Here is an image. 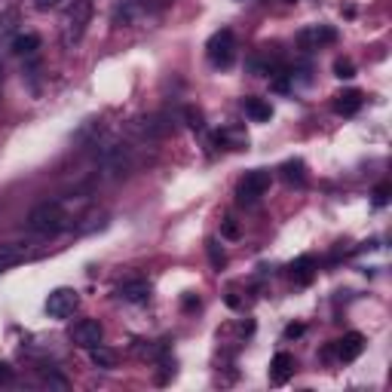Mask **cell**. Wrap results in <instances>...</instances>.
I'll return each instance as SVG.
<instances>
[{"instance_id": "2", "label": "cell", "mask_w": 392, "mask_h": 392, "mask_svg": "<svg viewBox=\"0 0 392 392\" xmlns=\"http://www.w3.org/2000/svg\"><path fill=\"white\" fill-rule=\"evenodd\" d=\"M28 227L34 230V233H40V236H52V233H58V230L65 227V212H61L58 203H40V205L31 209Z\"/></svg>"}, {"instance_id": "10", "label": "cell", "mask_w": 392, "mask_h": 392, "mask_svg": "<svg viewBox=\"0 0 392 392\" xmlns=\"http://www.w3.org/2000/svg\"><path fill=\"white\" fill-rule=\"evenodd\" d=\"M359 107H362V92L359 89H347V92H340V95L334 98V111L343 113V117L359 113Z\"/></svg>"}, {"instance_id": "23", "label": "cell", "mask_w": 392, "mask_h": 392, "mask_svg": "<svg viewBox=\"0 0 392 392\" xmlns=\"http://www.w3.org/2000/svg\"><path fill=\"white\" fill-rule=\"evenodd\" d=\"M224 233L230 236V240H233V236H240V230H236V224H233V218H227V221H224Z\"/></svg>"}, {"instance_id": "15", "label": "cell", "mask_w": 392, "mask_h": 392, "mask_svg": "<svg viewBox=\"0 0 392 392\" xmlns=\"http://www.w3.org/2000/svg\"><path fill=\"white\" fill-rule=\"evenodd\" d=\"M245 113H249L255 123H267L273 117V107L267 102H260V98H245Z\"/></svg>"}, {"instance_id": "12", "label": "cell", "mask_w": 392, "mask_h": 392, "mask_svg": "<svg viewBox=\"0 0 392 392\" xmlns=\"http://www.w3.org/2000/svg\"><path fill=\"white\" fill-rule=\"evenodd\" d=\"M120 297L123 301H129V304H144L150 297V285L144 279H132V282H126V285L120 288Z\"/></svg>"}, {"instance_id": "11", "label": "cell", "mask_w": 392, "mask_h": 392, "mask_svg": "<svg viewBox=\"0 0 392 392\" xmlns=\"http://www.w3.org/2000/svg\"><path fill=\"white\" fill-rule=\"evenodd\" d=\"M10 49L19 58H31V56H37V49H40V37H37V34H15L13 43H10Z\"/></svg>"}, {"instance_id": "16", "label": "cell", "mask_w": 392, "mask_h": 392, "mask_svg": "<svg viewBox=\"0 0 392 392\" xmlns=\"http://www.w3.org/2000/svg\"><path fill=\"white\" fill-rule=\"evenodd\" d=\"M15 22H19V13L15 10H6L3 15H0V46H10L13 37H15Z\"/></svg>"}, {"instance_id": "20", "label": "cell", "mask_w": 392, "mask_h": 392, "mask_svg": "<svg viewBox=\"0 0 392 392\" xmlns=\"http://www.w3.org/2000/svg\"><path fill=\"white\" fill-rule=\"evenodd\" d=\"M184 117H187V126H190V129H203V126H205V123H203V113L194 111V107H187V111H184Z\"/></svg>"}, {"instance_id": "6", "label": "cell", "mask_w": 392, "mask_h": 392, "mask_svg": "<svg viewBox=\"0 0 392 392\" xmlns=\"http://www.w3.org/2000/svg\"><path fill=\"white\" fill-rule=\"evenodd\" d=\"M77 306H80V295H77L74 288H56V291H49V297H46V313H49L52 319L74 316Z\"/></svg>"}, {"instance_id": "13", "label": "cell", "mask_w": 392, "mask_h": 392, "mask_svg": "<svg viewBox=\"0 0 392 392\" xmlns=\"http://www.w3.org/2000/svg\"><path fill=\"white\" fill-rule=\"evenodd\" d=\"M313 273H316V260L310 255L297 258L295 264H291V279L297 282V285H306V282H313Z\"/></svg>"}, {"instance_id": "26", "label": "cell", "mask_w": 392, "mask_h": 392, "mask_svg": "<svg viewBox=\"0 0 392 392\" xmlns=\"http://www.w3.org/2000/svg\"><path fill=\"white\" fill-rule=\"evenodd\" d=\"M34 3H37V10H49V6H56L58 0H34Z\"/></svg>"}, {"instance_id": "17", "label": "cell", "mask_w": 392, "mask_h": 392, "mask_svg": "<svg viewBox=\"0 0 392 392\" xmlns=\"http://www.w3.org/2000/svg\"><path fill=\"white\" fill-rule=\"evenodd\" d=\"M89 359H92V365H95V368H113V365H117V356H113L107 347H102V343L89 350Z\"/></svg>"}, {"instance_id": "9", "label": "cell", "mask_w": 392, "mask_h": 392, "mask_svg": "<svg viewBox=\"0 0 392 392\" xmlns=\"http://www.w3.org/2000/svg\"><path fill=\"white\" fill-rule=\"evenodd\" d=\"M291 374H295V356H288V352H279V356L273 359V365H270V383L282 386V383H288Z\"/></svg>"}, {"instance_id": "14", "label": "cell", "mask_w": 392, "mask_h": 392, "mask_svg": "<svg viewBox=\"0 0 392 392\" xmlns=\"http://www.w3.org/2000/svg\"><path fill=\"white\" fill-rule=\"evenodd\" d=\"M25 255H28V249H25V245H19V242L0 245V273H3L6 267L19 264V260H25Z\"/></svg>"}, {"instance_id": "25", "label": "cell", "mask_w": 392, "mask_h": 392, "mask_svg": "<svg viewBox=\"0 0 392 392\" xmlns=\"http://www.w3.org/2000/svg\"><path fill=\"white\" fill-rule=\"evenodd\" d=\"M304 334V325H288V331H285V337H301Z\"/></svg>"}, {"instance_id": "3", "label": "cell", "mask_w": 392, "mask_h": 392, "mask_svg": "<svg viewBox=\"0 0 392 392\" xmlns=\"http://www.w3.org/2000/svg\"><path fill=\"white\" fill-rule=\"evenodd\" d=\"M273 184V175L267 172V168H251V172H245V178L236 184V199H240V205H255L260 196L270 190Z\"/></svg>"}, {"instance_id": "18", "label": "cell", "mask_w": 392, "mask_h": 392, "mask_svg": "<svg viewBox=\"0 0 392 392\" xmlns=\"http://www.w3.org/2000/svg\"><path fill=\"white\" fill-rule=\"evenodd\" d=\"M282 175H285L288 184H304V181H306V172H304V163H301V159H288V163L282 166Z\"/></svg>"}, {"instance_id": "8", "label": "cell", "mask_w": 392, "mask_h": 392, "mask_svg": "<svg viewBox=\"0 0 392 392\" xmlns=\"http://www.w3.org/2000/svg\"><path fill=\"white\" fill-rule=\"evenodd\" d=\"M362 350H365V337L362 334H347L343 340H337V359L340 362H352V359H359L362 356Z\"/></svg>"}, {"instance_id": "5", "label": "cell", "mask_w": 392, "mask_h": 392, "mask_svg": "<svg viewBox=\"0 0 392 392\" xmlns=\"http://www.w3.org/2000/svg\"><path fill=\"white\" fill-rule=\"evenodd\" d=\"M337 40V31L331 25H306L304 31H297V46L304 52H316V49H325Z\"/></svg>"}, {"instance_id": "4", "label": "cell", "mask_w": 392, "mask_h": 392, "mask_svg": "<svg viewBox=\"0 0 392 392\" xmlns=\"http://www.w3.org/2000/svg\"><path fill=\"white\" fill-rule=\"evenodd\" d=\"M205 56L214 68H230L236 58V40H233V31H214L205 43Z\"/></svg>"}, {"instance_id": "7", "label": "cell", "mask_w": 392, "mask_h": 392, "mask_svg": "<svg viewBox=\"0 0 392 392\" xmlns=\"http://www.w3.org/2000/svg\"><path fill=\"white\" fill-rule=\"evenodd\" d=\"M74 343L77 347H83V350H92V347H98V343L104 340V328H102V322L98 319H80L74 325Z\"/></svg>"}, {"instance_id": "21", "label": "cell", "mask_w": 392, "mask_h": 392, "mask_svg": "<svg viewBox=\"0 0 392 392\" xmlns=\"http://www.w3.org/2000/svg\"><path fill=\"white\" fill-rule=\"evenodd\" d=\"M129 3H135L138 10H159V6H166L168 0H129Z\"/></svg>"}, {"instance_id": "1", "label": "cell", "mask_w": 392, "mask_h": 392, "mask_svg": "<svg viewBox=\"0 0 392 392\" xmlns=\"http://www.w3.org/2000/svg\"><path fill=\"white\" fill-rule=\"evenodd\" d=\"M89 19H92V0H71L65 22H61V40H65V46H74L83 40Z\"/></svg>"}, {"instance_id": "24", "label": "cell", "mask_w": 392, "mask_h": 392, "mask_svg": "<svg viewBox=\"0 0 392 392\" xmlns=\"http://www.w3.org/2000/svg\"><path fill=\"white\" fill-rule=\"evenodd\" d=\"M13 380V371H10V365H0V383H10Z\"/></svg>"}, {"instance_id": "22", "label": "cell", "mask_w": 392, "mask_h": 392, "mask_svg": "<svg viewBox=\"0 0 392 392\" xmlns=\"http://www.w3.org/2000/svg\"><path fill=\"white\" fill-rule=\"evenodd\" d=\"M386 199H389V184H380L374 190V205H386Z\"/></svg>"}, {"instance_id": "27", "label": "cell", "mask_w": 392, "mask_h": 392, "mask_svg": "<svg viewBox=\"0 0 392 392\" xmlns=\"http://www.w3.org/2000/svg\"><path fill=\"white\" fill-rule=\"evenodd\" d=\"M0 92H3V65H0Z\"/></svg>"}, {"instance_id": "19", "label": "cell", "mask_w": 392, "mask_h": 392, "mask_svg": "<svg viewBox=\"0 0 392 392\" xmlns=\"http://www.w3.org/2000/svg\"><path fill=\"white\" fill-rule=\"evenodd\" d=\"M334 74L340 77V80H350V77H356V68H352L350 58H337L334 61Z\"/></svg>"}]
</instances>
